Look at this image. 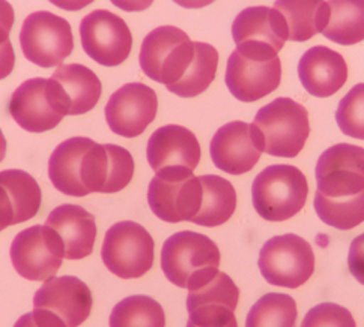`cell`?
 I'll return each instance as SVG.
<instances>
[{
	"label": "cell",
	"instance_id": "17",
	"mask_svg": "<svg viewBox=\"0 0 364 327\" xmlns=\"http://www.w3.org/2000/svg\"><path fill=\"white\" fill-rule=\"evenodd\" d=\"M92 292L77 277H59L46 281L35 293L33 309H46L67 327H79L90 316Z\"/></svg>",
	"mask_w": 364,
	"mask_h": 327
},
{
	"label": "cell",
	"instance_id": "2",
	"mask_svg": "<svg viewBox=\"0 0 364 327\" xmlns=\"http://www.w3.org/2000/svg\"><path fill=\"white\" fill-rule=\"evenodd\" d=\"M253 131L264 153L295 158L310 135L309 113L291 98H277L257 111Z\"/></svg>",
	"mask_w": 364,
	"mask_h": 327
},
{
	"label": "cell",
	"instance_id": "4",
	"mask_svg": "<svg viewBox=\"0 0 364 327\" xmlns=\"http://www.w3.org/2000/svg\"><path fill=\"white\" fill-rule=\"evenodd\" d=\"M196 55L188 35L175 26H160L143 39L140 68L151 80L171 87L184 77Z\"/></svg>",
	"mask_w": 364,
	"mask_h": 327
},
{
	"label": "cell",
	"instance_id": "9",
	"mask_svg": "<svg viewBox=\"0 0 364 327\" xmlns=\"http://www.w3.org/2000/svg\"><path fill=\"white\" fill-rule=\"evenodd\" d=\"M316 182L318 199L360 197L364 194V149L342 143L325 150L316 164Z\"/></svg>",
	"mask_w": 364,
	"mask_h": 327
},
{
	"label": "cell",
	"instance_id": "38",
	"mask_svg": "<svg viewBox=\"0 0 364 327\" xmlns=\"http://www.w3.org/2000/svg\"><path fill=\"white\" fill-rule=\"evenodd\" d=\"M16 21V14H14V8H12L11 4L8 2H0V43L11 41L9 39V32L14 26Z\"/></svg>",
	"mask_w": 364,
	"mask_h": 327
},
{
	"label": "cell",
	"instance_id": "3",
	"mask_svg": "<svg viewBox=\"0 0 364 327\" xmlns=\"http://www.w3.org/2000/svg\"><path fill=\"white\" fill-rule=\"evenodd\" d=\"M309 183L300 168L269 165L256 176L252 187L253 206L265 221L280 222L294 218L306 206Z\"/></svg>",
	"mask_w": 364,
	"mask_h": 327
},
{
	"label": "cell",
	"instance_id": "14",
	"mask_svg": "<svg viewBox=\"0 0 364 327\" xmlns=\"http://www.w3.org/2000/svg\"><path fill=\"white\" fill-rule=\"evenodd\" d=\"M47 94L51 106L62 116H79L94 110L102 84L97 74L80 63L60 65L47 80Z\"/></svg>",
	"mask_w": 364,
	"mask_h": 327
},
{
	"label": "cell",
	"instance_id": "15",
	"mask_svg": "<svg viewBox=\"0 0 364 327\" xmlns=\"http://www.w3.org/2000/svg\"><path fill=\"white\" fill-rule=\"evenodd\" d=\"M159 98L155 90L143 83H128L110 96L106 121L116 135L134 138L145 133L155 121Z\"/></svg>",
	"mask_w": 364,
	"mask_h": 327
},
{
	"label": "cell",
	"instance_id": "11",
	"mask_svg": "<svg viewBox=\"0 0 364 327\" xmlns=\"http://www.w3.org/2000/svg\"><path fill=\"white\" fill-rule=\"evenodd\" d=\"M232 36L242 55L274 59L289 39L288 26L274 8L250 6L241 11L232 24Z\"/></svg>",
	"mask_w": 364,
	"mask_h": 327
},
{
	"label": "cell",
	"instance_id": "34",
	"mask_svg": "<svg viewBox=\"0 0 364 327\" xmlns=\"http://www.w3.org/2000/svg\"><path fill=\"white\" fill-rule=\"evenodd\" d=\"M301 327H357L349 309L337 304H319L311 308Z\"/></svg>",
	"mask_w": 364,
	"mask_h": 327
},
{
	"label": "cell",
	"instance_id": "6",
	"mask_svg": "<svg viewBox=\"0 0 364 327\" xmlns=\"http://www.w3.org/2000/svg\"><path fill=\"white\" fill-rule=\"evenodd\" d=\"M101 257L118 278L137 279L154 266L155 243L145 227L134 221H122L107 230Z\"/></svg>",
	"mask_w": 364,
	"mask_h": 327
},
{
	"label": "cell",
	"instance_id": "7",
	"mask_svg": "<svg viewBox=\"0 0 364 327\" xmlns=\"http://www.w3.org/2000/svg\"><path fill=\"white\" fill-rule=\"evenodd\" d=\"M24 57L41 68L60 67L74 51L71 24L48 11H36L26 17L20 31Z\"/></svg>",
	"mask_w": 364,
	"mask_h": 327
},
{
	"label": "cell",
	"instance_id": "1",
	"mask_svg": "<svg viewBox=\"0 0 364 327\" xmlns=\"http://www.w3.org/2000/svg\"><path fill=\"white\" fill-rule=\"evenodd\" d=\"M220 250L205 234L179 231L168 238L161 250V269L179 289L196 290L220 272Z\"/></svg>",
	"mask_w": 364,
	"mask_h": 327
},
{
	"label": "cell",
	"instance_id": "10",
	"mask_svg": "<svg viewBox=\"0 0 364 327\" xmlns=\"http://www.w3.org/2000/svg\"><path fill=\"white\" fill-rule=\"evenodd\" d=\"M11 261L20 277L28 281H48L62 266L63 243L47 226H33L20 231L11 245Z\"/></svg>",
	"mask_w": 364,
	"mask_h": 327
},
{
	"label": "cell",
	"instance_id": "31",
	"mask_svg": "<svg viewBox=\"0 0 364 327\" xmlns=\"http://www.w3.org/2000/svg\"><path fill=\"white\" fill-rule=\"evenodd\" d=\"M315 211L325 224L337 230H353L364 222V194L357 199L325 200L315 197Z\"/></svg>",
	"mask_w": 364,
	"mask_h": 327
},
{
	"label": "cell",
	"instance_id": "26",
	"mask_svg": "<svg viewBox=\"0 0 364 327\" xmlns=\"http://www.w3.org/2000/svg\"><path fill=\"white\" fill-rule=\"evenodd\" d=\"M203 188L200 211L191 222L202 227H218L228 222L237 209V191L232 183L215 174L200 176Z\"/></svg>",
	"mask_w": 364,
	"mask_h": 327
},
{
	"label": "cell",
	"instance_id": "28",
	"mask_svg": "<svg viewBox=\"0 0 364 327\" xmlns=\"http://www.w3.org/2000/svg\"><path fill=\"white\" fill-rule=\"evenodd\" d=\"M196 55L187 74L181 80L167 87L168 92L181 98H194L211 86L218 68V51L205 43H194Z\"/></svg>",
	"mask_w": 364,
	"mask_h": 327
},
{
	"label": "cell",
	"instance_id": "20",
	"mask_svg": "<svg viewBox=\"0 0 364 327\" xmlns=\"http://www.w3.org/2000/svg\"><path fill=\"white\" fill-rule=\"evenodd\" d=\"M43 192L38 182L23 170L0 172V231L35 218Z\"/></svg>",
	"mask_w": 364,
	"mask_h": 327
},
{
	"label": "cell",
	"instance_id": "27",
	"mask_svg": "<svg viewBox=\"0 0 364 327\" xmlns=\"http://www.w3.org/2000/svg\"><path fill=\"white\" fill-rule=\"evenodd\" d=\"M330 18L322 35L341 45L364 41V0H333L328 2Z\"/></svg>",
	"mask_w": 364,
	"mask_h": 327
},
{
	"label": "cell",
	"instance_id": "16",
	"mask_svg": "<svg viewBox=\"0 0 364 327\" xmlns=\"http://www.w3.org/2000/svg\"><path fill=\"white\" fill-rule=\"evenodd\" d=\"M226 86L238 101L255 102L272 94L282 82V62L233 51L228 60Z\"/></svg>",
	"mask_w": 364,
	"mask_h": 327
},
{
	"label": "cell",
	"instance_id": "13",
	"mask_svg": "<svg viewBox=\"0 0 364 327\" xmlns=\"http://www.w3.org/2000/svg\"><path fill=\"white\" fill-rule=\"evenodd\" d=\"M134 176L133 155L116 145L89 143L80 164V182L86 195L114 194L125 189Z\"/></svg>",
	"mask_w": 364,
	"mask_h": 327
},
{
	"label": "cell",
	"instance_id": "12",
	"mask_svg": "<svg viewBox=\"0 0 364 327\" xmlns=\"http://www.w3.org/2000/svg\"><path fill=\"white\" fill-rule=\"evenodd\" d=\"M85 53L102 67L122 65L133 48V35L128 24L106 9L90 12L80 23Z\"/></svg>",
	"mask_w": 364,
	"mask_h": 327
},
{
	"label": "cell",
	"instance_id": "25",
	"mask_svg": "<svg viewBox=\"0 0 364 327\" xmlns=\"http://www.w3.org/2000/svg\"><path fill=\"white\" fill-rule=\"evenodd\" d=\"M274 9L283 16L294 43H306L322 33L330 18L328 2L321 0H282L274 4Z\"/></svg>",
	"mask_w": 364,
	"mask_h": 327
},
{
	"label": "cell",
	"instance_id": "35",
	"mask_svg": "<svg viewBox=\"0 0 364 327\" xmlns=\"http://www.w3.org/2000/svg\"><path fill=\"white\" fill-rule=\"evenodd\" d=\"M14 327H67L55 314L46 309H33L21 316Z\"/></svg>",
	"mask_w": 364,
	"mask_h": 327
},
{
	"label": "cell",
	"instance_id": "18",
	"mask_svg": "<svg viewBox=\"0 0 364 327\" xmlns=\"http://www.w3.org/2000/svg\"><path fill=\"white\" fill-rule=\"evenodd\" d=\"M210 150L214 165L233 176L252 172L264 153L252 123L241 121L220 128L211 140Z\"/></svg>",
	"mask_w": 364,
	"mask_h": 327
},
{
	"label": "cell",
	"instance_id": "37",
	"mask_svg": "<svg viewBox=\"0 0 364 327\" xmlns=\"http://www.w3.org/2000/svg\"><path fill=\"white\" fill-rule=\"evenodd\" d=\"M16 67V53L11 41L0 43V80L9 77Z\"/></svg>",
	"mask_w": 364,
	"mask_h": 327
},
{
	"label": "cell",
	"instance_id": "30",
	"mask_svg": "<svg viewBox=\"0 0 364 327\" xmlns=\"http://www.w3.org/2000/svg\"><path fill=\"white\" fill-rule=\"evenodd\" d=\"M296 304L289 294L268 293L252 306L245 327H295Z\"/></svg>",
	"mask_w": 364,
	"mask_h": 327
},
{
	"label": "cell",
	"instance_id": "39",
	"mask_svg": "<svg viewBox=\"0 0 364 327\" xmlns=\"http://www.w3.org/2000/svg\"><path fill=\"white\" fill-rule=\"evenodd\" d=\"M5 155H6V138L2 133V129H0V162L5 160Z\"/></svg>",
	"mask_w": 364,
	"mask_h": 327
},
{
	"label": "cell",
	"instance_id": "32",
	"mask_svg": "<svg viewBox=\"0 0 364 327\" xmlns=\"http://www.w3.org/2000/svg\"><path fill=\"white\" fill-rule=\"evenodd\" d=\"M336 122L345 135L364 140V83L354 86L339 102Z\"/></svg>",
	"mask_w": 364,
	"mask_h": 327
},
{
	"label": "cell",
	"instance_id": "36",
	"mask_svg": "<svg viewBox=\"0 0 364 327\" xmlns=\"http://www.w3.org/2000/svg\"><path fill=\"white\" fill-rule=\"evenodd\" d=\"M348 266L353 277L364 285V233L357 236L349 246Z\"/></svg>",
	"mask_w": 364,
	"mask_h": 327
},
{
	"label": "cell",
	"instance_id": "29",
	"mask_svg": "<svg viewBox=\"0 0 364 327\" xmlns=\"http://www.w3.org/2000/svg\"><path fill=\"white\" fill-rule=\"evenodd\" d=\"M110 327H166V314L157 300L149 296H129L110 314Z\"/></svg>",
	"mask_w": 364,
	"mask_h": 327
},
{
	"label": "cell",
	"instance_id": "33",
	"mask_svg": "<svg viewBox=\"0 0 364 327\" xmlns=\"http://www.w3.org/2000/svg\"><path fill=\"white\" fill-rule=\"evenodd\" d=\"M235 309L226 304L187 305V327H238Z\"/></svg>",
	"mask_w": 364,
	"mask_h": 327
},
{
	"label": "cell",
	"instance_id": "19",
	"mask_svg": "<svg viewBox=\"0 0 364 327\" xmlns=\"http://www.w3.org/2000/svg\"><path fill=\"white\" fill-rule=\"evenodd\" d=\"M146 156L155 173L166 168H187L194 172L199 165L202 150L190 129L179 125H166L151 135Z\"/></svg>",
	"mask_w": 364,
	"mask_h": 327
},
{
	"label": "cell",
	"instance_id": "23",
	"mask_svg": "<svg viewBox=\"0 0 364 327\" xmlns=\"http://www.w3.org/2000/svg\"><path fill=\"white\" fill-rule=\"evenodd\" d=\"M46 226L53 228L63 243L65 258L82 260L94 251L97 222L92 214L77 204H62L47 218Z\"/></svg>",
	"mask_w": 364,
	"mask_h": 327
},
{
	"label": "cell",
	"instance_id": "8",
	"mask_svg": "<svg viewBox=\"0 0 364 327\" xmlns=\"http://www.w3.org/2000/svg\"><path fill=\"white\" fill-rule=\"evenodd\" d=\"M259 269L271 285L298 289L315 272V254L306 239L296 234H283L262 246Z\"/></svg>",
	"mask_w": 364,
	"mask_h": 327
},
{
	"label": "cell",
	"instance_id": "24",
	"mask_svg": "<svg viewBox=\"0 0 364 327\" xmlns=\"http://www.w3.org/2000/svg\"><path fill=\"white\" fill-rule=\"evenodd\" d=\"M90 141L86 137L68 138L50 156L48 177L58 191L70 197H86L80 182V164Z\"/></svg>",
	"mask_w": 364,
	"mask_h": 327
},
{
	"label": "cell",
	"instance_id": "21",
	"mask_svg": "<svg viewBox=\"0 0 364 327\" xmlns=\"http://www.w3.org/2000/svg\"><path fill=\"white\" fill-rule=\"evenodd\" d=\"M298 77L310 95L328 98L345 86L348 65L341 53L328 47H311L298 63Z\"/></svg>",
	"mask_w": 364,
	"mask_h": 327
},
{
	"label": "cell",
	"instance_id": "5",
	"mask_svg": "<svg viewBox=\"0 0 364 327\" xmlns=\"http://www.w3.org/2000/svg\"><path fill=\"white\" fill-rule=\"evenodd\" d=\"M203 188L200 179L187 168H166L155 174L148 188V203L154 215L178 224L193 221L200 211Z\"/></svg>",
	"mask_w": 364,
	"mask_h": 327
},
{
	"label": "cell",
	"instance_id": "22",
	"mask_svg": "<svg viewBox=\"0 0 364 327\" xmlns=\"http://www.w3.org/2000/svg\"><path fill=\"white\" fill-rule=\"evenodd\" d=\"M9 113L24 131L41 134L55 129L63 117L51 106L46 78H31L21 83L9 101Z\"/></svg>",
	"mask_w": 364,
	"mask_h": 327
}]
</instances>
